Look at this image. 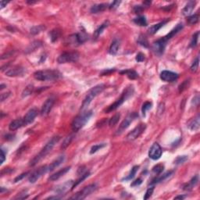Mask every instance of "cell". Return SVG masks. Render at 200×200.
Instances as JSON below:
<instances>
[{
	"label": "cell",
	"instance_id": "52a82bcc",
	"mask_svg": "<svg viewBox=\"0 0 200 200\" xmlns=\"http://www.w3.org/2000/svg\"><path fill=\"white\" fill-rule=\"evenodd\" d=\"M80 57V54L77 52H63L60 56L58 57V63L62 64V63H74L78 60Z\"/></svg>",
	"mask_w": 200,
	"mask_h": 200
},
{
	"label": "cell",
	"instance_id": "f6af8a7d",
	"mask_svg": "<svg viewBox=\"0 0 200 200\" xmlns=\"http://www.w3.org/2000/svg\"><path fill=\"white\" fill-rule=\"evenodd\" d=\"M187 160H188V156H179L174 160V164L176 165H180V164H184Z\"/></svg>",
	"mask_w": 200,
	"mask_h": 200
},
{
	"label": "cell",
	"instance_id": "2e32d148",
	"mask_svg": "<svg viewBox=\"0 0 200 200\" xmlns=\"http://www.w3.org/2000/svg\"><path fill=\"white\" fill-rule=\"evenodd\" d=\"M55 99L53 98H49L44 103V104L42 105V109H41V115L42 116H46L47 114H49V112L52 110V106L54 105Z\"/></svg>",
	"mask_w": 200,
	"mask_h": 200
},
{
	"label": "cell",
	"instance_id": "484cf974",
	"mask_svg": "<svg viewBox=\"0 0 200 200\" xmlns=\"http://www.w3.org/2000/svg\"><path fill=\"white\" fill-rule=\"evenodd\" d=\"M25 126V122L23 119H17L11 122L9 125V129L10 130H17L20 127Z\"/></svg>",
	"mask_w": 200,
	"mask_h": 200
},
{
	"label": "cell",
	"instance_id": "83f0119b",
	"mask_svg": "<svg viewBox=\"0 0 200 200\" xmlns=\"http://www.w3.org/2000/svg\"><path fill=\"white\" fill-rule=\"evenodd\" d=\"M119 46H120V42H119L118 40L115 39V40L112 42L111 45H110V49H109V52H110V54L113 55V56L117 55V52H118Z\"/></svg>",
	"mask_w": 200,
	"mask_h": 200
},
{
	"label": "cell",
	"instance_id": "7dc6e473",
	"mask_svg": "<svg viewBox=\"0 0 200 200\" xmlns=\"http://www.w3.org/2000/svg\"><path fill=\"white\" fill-rule=\"evenodd\" d=\"M164 167L163 164H157V166H155V167L153 168V171L155 173V174H160L163 172V171H164Z\"/></svg>",
	"mask_w": 200,
	"mask_h": 200
},
{
	"label": "cell",
	"instance_id": "ffe728a7",
	"mask_svg": "<svg viewBox=\"0 0 200 200\" xmlns=\"http://www.w3.org/2000/svg\"><path fill=\"white\" fill-rule=\"evenodd\" d=\"M195 2L194 1H189L188 3L185 5V6L184 7V9H182V14L185 17L190 16L191 14V13L193 12L194 9H195Z\"/></svg>",
	"mask_w": 200,
	"mask_h": 200
},
{
	"label": "cell",
	"instance_id": "be15d7a7",
	"mask_svg": "<svg viewBox=\"0 0 200 200\" xmlns=\"http://www.w3.org/2000/svg\"><path fill=\"white\" fill-rule=\"evenodd\" d=\"M13 136L12 134H10V135H9V134H6V139L11 140L13 139Z\"/></svg>",
	"mask_w": 200,
	"mask_h": 200
},
{
	"label": "cell",
	"instance_id": "f907efd6",
	"mask_svg": "<svg viewBox=\"0 0 200 200\" xmlns=\"http://www.w3.org/2000/svg\"><path fill=\"white\" fill-rule=\"evenodd\" d=\"M153 191H154V187H151V188H149L148 189H147V191H146L145 194L144 199L146 200V199H148V198H149L150 197L152 196V195H153Z\"/></svg>",
	"mask_w": 200,
	"mask_h": 200
},
{
	"label": "cell",
	"instance_id": "11a10c76",
	"mask_svg": "<svg viewBox=\"0 0 200 200\" xmlns=\"http://www.w3.org/2000/svg\"><path fill=\"white\" fill-rule=\"evenodd\" d=\"M142 183V180L141 178H138V179H136L135 181H133L132 184H130V186H131V187L138 186V185H140Z\"/></svg>",
	"mask_w": 200,
	"mask_h": 200
},
{
	"label": "cell",
	"instance_id": "680465c9",
	"mask_svg": "<svg viewBox=\"0 0 200 200\" xmlns=\"http://www.w3.org/2000/svg\"><path fill=\"white\" fill-rule=\"evenodd\" d=\"M6 160V153L4 152L3 149H1V164H2L4 163Z\"/></svg>",
	"mask_w": 200,
	"mask_h": 200
},
{
	"label": "cell",
	"instance_id": "6125c7cd",
	"mask_svg": "<svg viewBox=\"0 0 200 200\" xmlns=\"http://www.w3.org/2000/svg\"><path fill=\"white\" fill-rule=\"evenodd\" d=\"M187 197V195H178V196L175 197V199H184Z\"/></svg>",
	"mask_w": 200,
	"mask_h": 200
},
{
	"label": "cell",
	"instance_id": "5bb4252c",
	"mask_svg": "<svg viewBox=\"0 0 200 200\" xmlns=\"http://www.w3.org/2000/svg\"><path fill=\"white\" fill-rule=\"evenodd\" d=\"M178 78V74L169 70H164L160 74V79L166 82H173Z\"/></svg>",
	"mask_w": 200,
	"mask_h": 200
},
{
	"label": "cell",
	"instance_id": "836d02e7",
	"mask_svg": "<svg viewBox=\"0 0 200 200\" xmlns=\"http://www.w3.org/2000/svg\"><path fill=\"white\" fill-rule=\"evenodd\" d=\"M137 42L138 45H142V46L144 48H149V45L148 39H147V38L143 35H139V37L138 38Z\"/></svg>",
	"mask_w": 200,
	"mask_h": 200
},
{
	"label": "cell",
	"instance_id": "6da1fadb",
	"mask_svg": "<svg viewBox=\"0 0 200 200\" xmlns=\"http://www.w3.org/2000/svg\"><path fill=\"white\" fill-rule=\"evenodd\" d=\"M60 139V137L59 136H55V137L52 138L50 140L47 142V144L44 146V148L41 150V152L38 153V155L35 156L33 159H32L31 161H30L29 165L31 167H34V166L36 165L38 163H39L42 159L45 158L46 156L50 153L52 150V149L54 148V146L56 145V143H58V142Z\"/></svg>",
	"mask_w": 200,
	"mask_h": 200
},
{
	"label": "cell",
	"instance_id": "9f6ffc18",
	"mask_svg": "<svg viewBox=\"0 0 200 200\" xmlns=\"http://www.w3.org/2000/svg\"><path fill=\"white\" fill-rule=\"evenodd\" d=\"M143 10H144V8H143L142 6H135L134 7V12L135 13H140L142 12Z\"/></svg>",
	"mask_w": 200,
	"mask_h": 200
},
{
	"label": "cell",
	"instance_id": "94428289",
	"mask_svg": "<svg viewBox=\"0 0 200 200\" xmlns=\"http://www.w3.org/2000/svg\"><path fill=\"white\" fill-rule=\"evenodd\" d=\"M192 100H193V101H192V103H194L195 106H198V103H199V96L197 95L195 97H194V99H192Z\"/></svg>",
	"mask_w": 200,
	"mask_h": 200
},
{
	"label": "cell",
	"instance_id": "8d00e7d4",
	"mask_svg": "<svg viewBox=\"0 0 200 200\" xmlns=\"http://www.w3.org/2000/svg\"><path fill=\"white\" fill-rule=\"evenodd\" d=\"M89 175H90V173H89V171H88V172H85V174H81V175L80 178H79L76 181H74V182L73 187H72V190H73L74 188H75V187L77 186V185H78L79 184H81V182H83L84 180H85L86 178H89Z\"/></svg>",
	"mask_w": 200,
	"mask_h": 200
},
{
	"label": "cell",
	"instance_id": "277c9868",
	"mask_svg": "<svg viewBox=\"0 0 200 200\" xmlns=\"http://www.w3.org/2000/svg\"><path fill=\"white\" fill-rule=\"evenodd\" d=\"M92 116V111L89 110V111H84L78 115L77 117L74 118L71 124L72 130L74 131H77L80 129H81L85 125L86 123L89 120L91 117Z\"/></svg>",
	"mask_w": 200,
	"mask_h": 200
},
{
	"label": "cell",
	"instance_id": "8fae6325",
	"mask_svg": "<svg viewBox=\"0 0 200 200\" xmlns=\"http://www.w3.org/2000/svg\"><path fill=\"white\" fill-rule=\"evenodd\" d=\"M167 43V41L165 40L164 38L158 39V40L156 41V42L153 43V50L154 51V52H155L157 55H158V56H161L162 54H164Z\"/></svg>",
	"mask_w": 200,
	"mask_h": 200
},
{
	"label": "cell",
	"instance_id": "816d5d0a",
	"mask_svg": "<svg viewBox=\"0 0 200 200\" xmlns=\"http://www.w3.org/2000/svg\"><path fill=\"white\" fill-rule=\"evenodd\" d=\"M28 174H29V172H25V173H23V174H21V175L17 176V177L15 179H14V182H18V181H21V180L24 179V178H25Z\"/></svg>",
	"mask_w": 200,
	"mask_h": 200
},
{
	"label": "cell",
	"instance_id": "f1b7e54d",
	"mask_svg": "<svg viewBox=\"0 0 200 200\" xmlns=\"http://www.w3.org/2000/svg\"><path fill=\"white\" fill-rule=\"evenodd\" d=\"M120 73L121 74H125L130 80H134V79H137L138 77V74L134 70H123V71H120Z\"/></svg>",
	"mask_w": 200,
	"mask_h": 200
},
{
	"label": "cell",
	"instance_id": "5b68a950",
	"mask_svg": "<svg viewBox=\"0 0 200 200\" xmlns=\"http://www.w3.org/2000/svg\"><path fill=\"white\" fill-rule=\"evenodd\" d=\"M133 93H134V88H133V86H128V87L124 91V92L122 93L121 97L117 99V101L115 102L114 103L110 105L108 108L106 109V113H110V112L114 111V110H116L117 109H118L128 98H130V96H132Z\"/></svg>",
	"mask_w": 200,
	"mask_h": 200
},
{
	"label": "cell",
	"instance_id": "7c38bea8",
	"mask_svg": "<svg viewBox=\"0 0 200 200\" xmlns=\"http://www.w3.org/2000/svg\"><path fill=\"white\" fill-rule=\"evenodd\" d=\"M162 149L158 143H153L149 151V157L153 160H157L162 156Z\"/></svg>",
	"mask_w": 200,
	"mask_h": 200
},
{
	"label": "cell",
	"instance_id": "ab89813d",
	"mask_svg": "<svg viewBox=\"0 0 200 200\" xmlns=\"http://www.w3.org/2000/svg\"><path fill=\"white\" fill-rule=\"evenodd\" d=\"M120 118V113H117V114H115L114 116H113V117H111V119L110 120V121H109V125H110V127H113V126L116 125V124L118 123Z\"/></svg>",
	"mask_w": 200,
	"mask_h": 200
},
{
	"label": "cell",
	"instance_id": "db71d44e",
	"mask_svg": "<svg viewBox=\"0 0 200 200\" xmlns=\"http://www.w3.org/2000/svg\"><path fill=\"white\" fill-rule=\"evenodd\" d=\"M120 1H114L111 5L109 6V8H110V9H117V7L120 6Z\"/></svg>",
	"mask_w": 200,
	"mask_h": 200
},
{
	"label": "cell",
	"instance_id": "7bdbcfd3",
	"mask_svg": "<svg viewBox=\"0 0 200 200\" xmlns=\"http://www.w3.org/2000/svg\"><path fill=\"white\" fill-rule=\"evenodd\" d=\"M198 36H199V32H197L196 33L194 34L193 36H192V38H191V42H190V47L195 48V46H196L197 44H198Z\"/></svg>",
	"mask_w": 200,
	"mask_h": 200
},
{
	"label": "cell",
	"instance_id": "d6a6232c",
	"mask_svg": "<svg viewBox=\"0 0 200 200\" xmlns=\"http://www.w3.org/2000/svg\"><path fill=\"white\" fill-rule=\"evenodd\" d=\"M74 137H75V134H70V135H68L67 137L65 138L63 143H62V145H61V149H65L67 148L68 146H69V145L72 142V141L74 140Z\"/></svg>",
	"mask_w": 200,
	"mask_h": 200
},
{
	"label": "cell",
	"instance_id": "ba28073f",
	"mask_svg": "<svg viewBox=\"0 0 200 200\" xmlns=\"http://www.w3.org/2000/svg\"><path fill=\"white\" fill-rule=\"evenodd\" d=\"M138 117V114L137 113H130V114H129L128 116H127V117H126L123 121H122V123L120 124L119 128L117 129V132H116L115 135H120V134H121L122 133L124 132V130H125L126 129L130 126V124H131L135 119H137Z\"/></svg>",
	"mask_w": 200,
	"mask_h": 200
},
{
	"label": "cell",
	"instance_id": "6f0895ef",
	"mask_svg": "<svg viewBox=\"0 0 200 200\" xmlns=\"http://www.w3.org/2000/svg\"><path fill=\"white\" fill-rule=\"evenodd\" d=\"M9 95H10V92H7V93H2L1 94V102H3L4 100L9 97Z\"/></svg>",
	"mask_w": 200,
	"mask_h": 200
},
{
	"label": "cell",
	"instance_id": "30bf717a",
	"mask_svg": "<svg viewBox=\"0 0 200 200\" xmlns=\"http://www.w3.org/2000/svg\"><path fill=\"white\" fill-rule=\"evenodd\" d=\"M47 172H49V167H48V166L41 167L40 168H38V170L34 171V172L29 176L28 181H29L30 183L36 182L42 175H44V174H46Z\"/></svg>",
	"mask_w": 200,
	"mask_h": 200
},
{
	"label": "cell",
	"instance_id": "1f68e13d",
	"mask_svg": "<svg viewBox=\"0 0 200 200\" xmlns=\"http://www.w3.org/2000/svg\"><path fill=\"white\" fill-rule=\"evenodd\" d=\"M76 36L79 45L83 44L84 42H85L86 41L89 39V36H88V35L86 34V32H85V31H81V32H80L79 33H77Z\"/></svg>",
	"mask_w": 200,
	"mask_h": 200
},
{
	"label": "cell",
	"instance_id": "603a6c76",
	"mask_svg": "<svg viewBox=\"0 0 200 200\" xmlns=\"http://www.w3.org/2000/svg\"><path fill=\"white\" fill-rule=\"evenodd\" d=\"M198 183V176L195 175L194 176L193 178H191V181L188 183V184H184V187H183V189L185 190V191H191L193 189L195 186Z\"/></svg>",
	"mask_w": 200,
	"mask_h": 200
},
{
	"label": "cell",
	"instance_id": "c3c4849f",
	"mask_svg": "<svg viewBox=\"0 0 200 200\" xmlns=\"http://www.w3.org/2000/svg\"><path fill=\"white\" fill-rule=\"evenodd\" d=\"M198 63H199V58H198V56H197L196 59H195V60L194 61L193 63H192V65L191 66V72H196L197 70H198Z\"/></svg>",
	"mask_w": 200,
	"mask_h": 200
},
{
	"label": "cell",
	"instance_id": "e7e4bbea",
	"mask_svg": "<svg viewBox=\"0 0 200 200\" xmlns=\"http://www.w3.org/2000/svg\"><path fill=\"white\" fill-rule=\"evenodd\" d=\"M6 4H7L6 2H3V1H2V2H1V9L4 8L5 6H6Z\"/></svg>",
	"mask_w": 200,
	"mask_h": 200
},
{
	"label": "cell",
	"instance_id": "ee69618b",
	"mask_svg": "<svg viewBox=\"0 0 200 200\" xmlns=\"http://www.w3.org/2000/svg\"><path fill=\"white\" fill-rule=\"evenodd\" d=\"M152 106H153V104H152V103H150V102H145V103L142 105V115L144 116V117H145L146 112L152 108Z\"/></svg>",
	"mask_w": 200,
	"mask_h": 200
},
{
	"label": "cell",
	"instance_id": "9a60e30c",
	"mask_svg": "<svg viewBox=\"0 0 200 200\" xmlns=\"http://www.w3.org/2000/svg\"><path fill=\"white\" fill-rule=\"evenodd\" d=\"M74 182V181H66V182L63 183V184H59L57 187H56L55 191L57 193V195H63V194L66 193L67 191H69L70 188H71L72 189Z\"/></svg>",
	"mask_w": 200,
	"mask_h": 200
},
{
	"label": "cell",
	"instance_id": "4fadbf2b",
	"mask_svg": "<svg viewBox=\"0 0 200 200\" xmlns=\"http://www.w3.org/2000/svg\"><path fill=\"white\" fill-rule=\"evenodd\" d=\"M25 68L21 67L20 66H14L13 67H7L6 75L8 77L22 76L25 74Z\"/></svg>",
	"mask_w": 200,
	"mask_h": 200
},
{
	"label": "cell",
	"instance_id": "f5cc1de1",
	"mask_svg": "<svg viewBox=\"0 0 200 200\" xmlns=\"http://www.w3.org/2000/svg\"><path fill=\"white\" fill-rule=\"evenodd\" d=\"M135 59L137 62H138V63L143 62V61L145 60V55L143 54V53H142V52H139V53L137 54V56H136Z\"/></svg>",
	"mask_w": 200,
	"mask_h": 200
},
{
	"label": "cell",
	"instance_id": "cb8c5ba5",
	"mask_svg": "<svg viewBox=\"0 0 200 200\" xmlns=\"http://www.w3.org/2000/svg\"><path fill=\"white\" fill-rule=\"evenodd\" d=\"M108 7H109V5L106 3L96 4V5L92 6L90 11L92 13H99L103 12L104 10H106Z\"/></svg>",
	"mask_w": 200,
	"mask_h": 200
},
{
	"label": "cell",
	"instance_id": "ac0fdd59",
	"mask_svg": "<svg viewBox=\"0 0 200 200\" xmlns=\"http://www.w3.org/2000/svg\"><path fill=\"white\" fill-rule=\"evenodd\" d=\"M70 167H65V168L63 169H61L60 171H57V172L54 173L53 174L49 176V178H48V180H49V181H56V180H59V178H62V177H63L64 174H66L68 171H70Z\"/></svg>",
	"mask_w": 200,
	"mask_h": 200
},
{
	"label": "cell",
	"instance_id": "bcb514c9",
	"mask_svg": "<svg viewBox=\"0 0 200 200\" xmlns=\"http://www.w3.org/2000/svg\"><path fill=\"white\" fill-rule=\"evenodd\" d=\"M106 146V144L105 143H103V144H98V145H95L92 147L90 150V154H94L96 153V152H98L99 150H100L101 149H103V147Z\"/></svg>",
	"mask_w": 200,
	"mask_h": 200
},
{
	"label": "cell",
	"instance_id": "f35d334b",
	"mask_svg": "<svg viewBox=\"0 0 200 200\" xmlns=\"http://www.w3.org/2000/svg\"><path fill=\"white\" fill-rule=\"evenodd\" d=\"M44 30H45V27L44 25H38V26H35L31 29V33L32 35H38V34L41 33L43 32Z\"/></svg>",
	"mask_w": 200,
	"mask_h": 200
},
{
	"label": "cell",
	"instance_id": "003e7915",
	"mask_svg": "<svg viewBox=\"0 0 200 200\" xmlns=\"http://www.w3.org/2000/svg\"><path fill=\"white\" fill-rule=\"evenodd\" d=\"M28 4H35V3H36V1H28Z\"/></svg>",
	"mask_w": 200,
	"mask_h": 200
},
{
	"label": "cell",
	"instance_id": "8992f818",
	"mask_svg": "<svg viewBox=\"0 0 200 200\" xmlns=\"http://www.w3.org/2000/svg\"><path fill=\"white\" fill-rule=\"evenodd\" d=\"M96 189H97V185H96V184H89L88 186L85 187L83 189L79 191L78 192H77L76 194H74L73 196L70 197V199H84V198H85L87 196H89V195H91L92 192H94Z\"/></svg>",
	"mask_w": 200,
	"mask_h": 200
},
{
	"label": "cell",
	"instance_id": "4316f807",
	"mask_svg": "<svg viewBox=\"0 0 200 200\" xmlns=\"http://www.w3.org/2000/svg\"><path fill=\"white\" fill-rule=\"evenodd\" d=\"M167 21H168V20H167V21H163V22L158 23V24H157V25H153L152 27H150L148 30L149 33L150 35H155V34L158 32L160 28H162L164 25H166V24H167Z\"/></svg>",
	"mask_w": 200,
	"mask_h": 200
},
{
	"label": "cell",
	"instance_id": "03108f58",
	"mask_svg": "<svg viewBox=\"0 0 200 200\" xmlns=\"http://www.w3.org/2000/svg\"><path fill=\"white\" fill-rule=\"evenodd\" d=\"M143 4L145 5L146 6H149L151 5V2H149V1H145V2H143Z\"/></svg>",
	"mask_w": 200,
	"mask_h": 200
},
{
	"label": "cell",
	"instance_id": "b9f144b4",
	"mask_svg": "<svg viewBox=\"0 0 200 200\" xmlns=\"http://www.w3.org/2000/svg\"><path fill=\"white\" fill-rule=\"evenodd\" d=\"M34 91V87L33 85H28L26 88H25V89L24 91H23L22 92V97L25 98V97H27V96H30V95L32 94V92H33Z\"/></svg>",
	"mask_w": 200,
	"mask_h": 200
},
{
	"label": "cell",
	"instance_id": "e0dca14e",
	"mask_svg": "<svg viewBox=\"0 0 200 200\" xmlns=\"http://www.w3.org/2000/svg\"><path fill=\"white\" fill-rule=\"evenodd\" d=\"M37 115H38V110L35 108L31 109V110L27 113V114L25 115V117L23 118L24 122H25V126L32 124V122L35 120V117H37Z\"/></svg>",
	"mask_w": 200,
	"mask_h": 200
},
{
	"label": "cell",
	"instance_id": "d4e9b609",
	"mask_svg": "<svg viewBox=\"0 0 200 200\" xmlns=\"http://www.w3.org/2000/svg\"><path fill=\"white\" fill-rule=\"evenodd\" d=\"M64 160H65L64 155L59 156V157H58L57 159H56V160H55L54 161L50 164V165L48 166V167H49V171H52L54 169H56V167H59L60 164H62V163H63Z\"/></svg>",
	"mask_w": 200,
	"mask_h": 200
},
{
	"label": "cell",
	"instance_id": "d590c367",
	"mask_svg": "<svg viewBox=\"0 0 200 200\" xmlns=\"http://www.w3.org/2000/svg\"><path fill=\"white\" fill-rule=\"evenodd\" d=\"M138 168H139V167H138V166H134V167H133L132 169H131V171H130V173H129L128 175H127L126 178H124V179L122 180V181H130V180L133 179L134 176H135L137 171H138Z\"/></svg>",
	"mask_w": 200,
	"mask_h": 200
},
{
	"label": "cell",
	"instance_id": "3957f363",
	"mask_svg": "<svg viewBox=\"0 0 200 200\" xmlns=\"http://www.w3.org/2000/svg\"><path fill=\"white\" fill-rule=\"evenodd\" d=\"M34 77L41 81H56L61 77L60 72L56 70H38L34 73Z\"/></svg>",
	"mask_w": 200,
	"mask_h": 200
},
{
	"label": "cell",
	"instance_id": "91938a15",
	"mask_svg": "<svg viewBox=\"0 0 200 200\" xmlns=\"http://www.w3.org/2000/svg\"><path fill=\"white\" fill-rule=\"evenodd\" d=\"M115 71V69H108V70H105L102 72V75H108L110 74L113 73V72Z\"/></svg>",
	"mask_w": 200,
	"mask_h": 200
},
{
	"label": "cell",
	"instance_id": "d6986e66",
	"mask_svg": "<svg viewBox=\"0 0 200 200\" xmlns=\"http://www.w3.org/2000/svg\"><path fill=\"white\" fill-rule=\"evenodd\" d=\"M200 126V117L199 115H197L195 118L191 119L189 122L188 123V127L190 130L192 131H196L199 129Z\"/></svg>",
	"mask_w": 200,
	"mask_h": 200
},
{
	"label": "cell",
	"instance_id": "4dcf8cb0",
	"mask_svg": "<svg viewBox=\"0 0 200 200\" xmlns=\"http://www.w3.org/2000/svg\"><path fill=\"white\" fill-rule=\"evenodd\" d=\"M108 26H109V21H105L103 24H102V25L96 30V32H94L95 38H99V37L102 35V33L103 32V31H104V30L106 29V28H107Z\"/></svg>",
	"mask_w": 200,
	"mask_h": 200
},
{
	"label": "cell",
	"instance_id": "681fc988",
	"mask_svg": "<svg viewBox=\"0 0 200 200\" xmlns=\"http://www.w3.org/2000/svg\"><path fill=\"white\" fill-rule=\"evenodd\" d=\"M189 83H190L189 80H188V81L186 80V81H184L183 82L181 85H180V86H179V92H182L183 91L185 90V89H186L188 87V85H189Z\"/></svg>",
	"mask_w": 200,
	"mask_h": 200
},
{
	"label": "cell",
	"instance_id": "60d3db41",
	"mask_svg": "<svg viewBox=\"0 0 200 200\" xmlns=\"http://www.w3.org/2000/svg\"><path fill=\"white\" fill-rule=\"evenodd\" d=\"M198 19H199V17H198V14H194V15H191V16L188 17V19H187V21H188L189 25H193L198 22Z\"/></svg>",
	"mask_w": 200,
	"mask_h": 200
},
{
	"label": "cell",
	"instance_id": "74e56055",
	"mask_svg": "<svg viewBox=\"0 0 200 200\" xmlns=\"http://www.w3.org/2000/svg\"><path fill=\"white\" fill-rule=\"evenodd\" d=\"M49 36H50V39L52 42H55L58 40V38L60 36V32L58 29L52 30V32L49 33Z\"/></svg>",
	"mask_w": 200,
	"mask_h": 200
},
{
	"label": "cell",
	"instance_id": "7a4b0ae2",
	"mask_svg": "<svg viewBox=\"0 0 200 200\" xmlns=\"http://www.w3.org/2000/svg\"><path fill=\"white\" fill-rule=\"evenodd\" d=\"M106 86L103 84H100V85H98L95 86V87L92 88V89L89 91V92L86 95L85 98L84 99L83 103H82L81 107V110L82 112L85 111L86 109L89 107V106L90 105V103H92V101L93 100L94 98H96V96H99L101 92H103V91L104 90Z\"/></svg>",
	"mask_w": 200,
	"mask_h": 200
},
{
	"label": "cell",
	"instance_id": "44dd1931",
	"mask_svg": "<svg viewBox=\"0 0 200 200\" xmlns=\"http://www.w3.org/2000/svg\"><path fill=\"white\" fill-rule=\"evenodd\" d=\"M183 28H184V25H183V24H178L177 26L175 27V28H174L173 30H171V32H170V33L167 34L166 36H164V39L167 41L170 40V39H171V38H173V37L175 36L179 32H181V30L183 29Z\"/></svg>",
	"mask_w": 200,
	"mask_h": 200
},
{
	"label": "cell",
	"instance_id": "e575fe53",
	"mask_svg": "<svg viewBox=\"0 0 200 200\" xmlns=\"http://www.w3.org/2000/svg\"><path fill=\"white\" fill-rule=\"evenodd\" d=\"M133 21H134V23L135 24V25H138V26H141V27L147 26V21H146L145 17L144 16L138 17L134 18Z\"/></svg>",
	"mask_w": 200,
	"mask_h": 200
},
{
	"label": "cell",
	"instance_id": "9c48e42d",
	"mask_svg": "<svg viewBox=\"0 0 200 200\" xmlns=\"http://www.w3.org/2000/svg\"><path fill=\"white\" fill-rule=\"evenodd\" d=\"M145 128H146L145 124H140L139 125H138L137 127H134L130 132H129L128 134H127L126 138H127V140H128V141H134V140H135L136 138H138L139 137V136L144 132Z\"/></svg>",
	"mask_w": 200,
	"mask_h": 200
},
{
	"label": "cell",
	"instance_id": "7402d4cb",
	"mask_svg": "<svg viewBox=\"0 0 200 200\" xmlns=\"http://www.w3.org/2000/svg\"><path fill=\"white\" fill-rule=\"evenodd\" d=\"M173 174H174V171H167V172H166L165 174H162V175H160L159 177L156 178L155 179H153V181H152V182L150 183V184L152 185V184H158V183L162 182V181H165V180H167V178H170L171 175H173Z\"/></svg>",
	"mask_w": 200,
	"mask_h": 200
},
{
	"label": "cell",
	"instance_id": "f546056e",
	"mask_svg": "<svg viewBox=\"0 0 200 200\" xmlns=\"http://www.w3.org/2000/svg\"><path fill=\"white\" fill-rule=\"evenodd\" d=\"M42 45V42H40V41H35V42H33L32 43L30 44L29 46L27 48L26 52L27 53H30V52H34V51L36 50L37 49L40 48Z\"/></svg>",
	"mask_w": 200,
	"mask_h": 200
}]
</instances>
